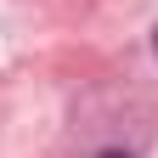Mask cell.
I'll list each match as a JSON object with an SVG mask.
<instances>
[{
  "mask_svg": "<svg viewBox=\"0 0 158 158\" xmlns=\"http://www.w3.org/2000/svg\"><path fill=\"white\" fill-rule=\"evenodd\" d=\"M102 158H130V152H102Z\"/></svg>",
  "mask_w": 158,
  "mask_h": 158,
  "instance_id": "1",
  "label": "cell"
},
{
  "mask_svg": "<svg viewBox=\"0 0 158 158\" xmlns=\"http://www.w3.org/2000/svg\"><path fill=\"white\" fill-rule=\"evenodd\" d=\"M152 51H158V28H152Z\"/></svg>",
  "mask_w": 158,
  "mask_h": 158,
  "instance_id": "2",
  "label": "cell"
}]
</instances>
